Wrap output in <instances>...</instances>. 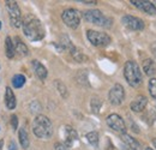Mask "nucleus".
I'll return each mask as SVG.
<instances>
[{"mask_svg":"<svg viewBox=\"0 0 156 150\" xmlns=\"http://www.w3.org/2000/svg\"><path fill=\"white\" fill-rule=\"evenodd\" d=\"M149 93L153 98H156V78H150L149 80Z\"/></svg>","mask_w":156,"mask_h":150,"instance_id":"obj_26","label":"nucleus"},{"mask_svg":"<svg viewBox=\"0 0 156 150\" xmlns=\"http://www.w3.org/2000/svg\"><path fill=\"white\" fill-rule=\"evenodd\" d=\"M41 105H40L37 101H34L31 105H30V111H31V113H37L41 111Z\"/></svg>","mask_w":156,"mask_h":150,"instance_id":"obj_27","label":"nucleus"},{"mask_svg":"<svg viewBox=\"0 0 156 150\" xmlns=\"http://www.w3.org/2000/svg\"><path fill=\"white\" fill-rule=\"evenodd\" d=\"M145 150H154V149H151V148H147Z\"/></svg>","mask_w":156,"mask_h":150,"instance_id":"obj_35","label":"nucleus"},{"mask_svg":"<svg viewBox=\"0 0 156 150\" xmlns=\"http://www.w3.org/2000/svg\"><path fill=\"white\" fill-rule=\"evenodd\" d=\"M33 132L36 137L42 139L51 138L53 134V126L51 120L46 115H42V114L36 115L33 121Z\"/></svg>","mask_w":156,"mask_h":150,"instance_id":"obj_2","label":"nucleus"},{"mask_svg":"<svg viewBox=\"0 0 156 150\" xmlns=\"http://www.w3.org/2000/svg\"><path fill=\"white\" fill-rule=\"evenodd\" d=\"M23 33L30 41H40L44 38V28L37 17L33 15H28L22 19Z\"/></svg>","mask_w":156,"mask_h":150,"instance_id":"obj_1","label":"nucleus"},{"mask_svg":"<svg viewBox=\"0 0 156 150\" xmlns=\"http://www.w3.org/2000/svg\"><path fill=\"white\" fill-rule=\"evenodd\" d=\"M54 85H55V88H57L58 93L61 95V97H62V98H67V97H69V90H67L66 85H65L61 80L57 79V80L54 82Z\"/></svg>","mask_w":156,"mask_h":150,"instance_id":"obj_22","label":"nucleus"},{"mask_svg":"<svg viewBox=\"0 0 156 150\" xmlns=\"http://www.w3.org/2000/svg\"><path fill=\"white\" fill-rule=\"evenodd\" d=\"M121 23L130 30H133V31H142L144 29V22L138 17L135 16H131V15H125L122 16L121 18Z\"/></svg>","mask_w":156,"mask_h":150,"instance_id":"obj_10","label":"nucleus"},{"mask_svg":"<svg viewBox=\"0 0 156 150\" xmlns=\"http://www.w3.org/2000/svg\"><path fill=\"white\" fill-rule=\"evenodd\" d=\"M143 70L144 73L151 78H154V76L156 75V64L154 60L151 59H145L143 62Z\"/></svg>","mask_w":156,"mask_h":150,"instance_id":"obj_17","label":"nucleus"},{"mask_svg":"<svg viewBox=\"0 0 156 150\" xmlns=\"http://www.w3.org/2000/svg\"><path fill=\"white\" fill-rule=\"evenodd\" d=\"M106 121H107V125H108L112 130H114V131L119 132V133H125V131H126L125 121H124V119H122L119 114H115V113L109 114V115L107 116Z\"/></svg>","mask_w":156,"mask_h":150,"instance_id":"obj_9","label":"nucleus"},{"mask_svg":"<svg viewBox=\"0 0 156 150\" xmlns=\"http://www.w3.org/2000/svg\"><path fill=\"white\" fill-rule=\"evenodd\" d=\"M33 67H34V71H35V73L36 76L39 77L40 79H46L47 78V75H48V71H47V69H46V66L43 65V64H41L39 60H33Z\"/></svg>","mask_w":156,"mask_h":150,"instance_id":"obj_16","label":"nucleus"},{"mask_svg":"<svg viewBox=\"0 0 156 150\" xmlns=\"http://www.w3.org/2000/svg\"><path fill=\"white\" fill-rule=\"evenodd\" d=\"M6 9L9 11V17H10V22L11 25L15 28H20L22 27V12L18 6V4L16 1H6Z\"/></svg>","mask_w":156,"mask_h":150,"instance_id":"obj_6","label":"nucleus"},{"mask_svg":"<svg viewBox=\"0 0 156 150\" xmlns=\"http://www.w3.org/2000/svg\"><path fill=\"white\" fill-rule=\"evenodd\" d=\"M9 150H17V145H16V143H15L13 141L10 142V144H9Z\"/></svg>","mask_w":156,"mask_h":150,"instance_id":"obj_30","label":"nucleus"},{"mask_svg":"<svg viewBox=\"0 0 156 150\" xmlns=\"http://www.w3.org/2000/svg\"><path fill=\"white\" fill-rule=\"evenodd\" d=\"M2 147H4V141L0 139V150H2Z\"/></svg>","mask_w":156,"mask_h":150,"instance_id":"obj_32","label":"nucleus"},{"mask_svg":"<svg viewBox=\"0 0 156 150\" xmlns=\"http://www.w3.org/2000/svg\"><path fill=\"white\" fill-rule=\"evenodd\" d=\"M87 139H88V142L93 145V147H98V133L96 131H91L89 132V133H87Z\"/></svg>","mask_w":156,"mask_h":150,"instance_id":"obj_24","label":"nucleus"},{"mask_svg":"<svg viewBox=\"0 0 156 150\" xmlns=\"http://www.w3.org/2000/svg\"><path fill=\"white\" fill-rule=\"evenodd\" d=\"M54 149L55 150H69V148H67L64 143H55V144H54Z\"/></svg>","mask_w":156,"mask_h":150,"instance_id":"obj_29","label":"nucleus"},{"mask_svg":"<svg viewBox=\"0 0 156 150\" xmlns=\"http://www.w3.org/2000/svg\"><path fill=\"white\" fill-rule=\"evenodd\" d=\"M11 126H12L13 131L17 130V127H18V118H17V115H12L11 116Z\"/></svg>","mask_w":156,"mask_h":150,"instance_id":"obj_28","label":"nucleus"},{"mask_svg":"<svg viewBox=\"0 0 156 150\" xmlns=\"http://www.w3.org/2000/svg\"><path fill=\"white\" fill-rule=\"evenodd\" d=\"M83 18H84L85 22L98 25V27H109L112 24V19L107 18L100 10H88V11H84Z\"/></svg>","mask_w":156,"mask_h":150,"instance_id":"obj_4","label":"nucleus"},{"mask_svg":"<svg viewBox=\"0 0 156 150\" xmlns=\"http://www.w3.org/2000/svg\"><path fill=\"white\" fill-rule=\"evenodd\" d=\"M77 139H78V133L72 126L67 125V126L64 127V144H65L67 148L72 147V144H73Z\"/></svg>","mask_w":156,"mask_h":150,"instance_id":"obj_12","label":"nucleus"},{"mask_svg":"<svg viewBox=\"0 0 156 150\" xmlns=\"http://www.w3.org/2000/svg\"><path fill=\"white\" fill-rule=\"evenodd\" d=\"M120 150H130V149H129V148H127L126 145H124V147H122V148H121Z\"/></svg>","mask_w":156,"mask_h":150,"instance_id":"obj_34","label":"nucleus"},{"mask_svg":"<svg viewBox=\"0 0 156 150\" xmlns=\"http://www.w3.org/2000/svg\"><path fill=\"white\" fill-rule=\"evenodd\" d=\"M62 22L71 29H77L80 24V15L75 9H67L61 13Z\"/></svg>","mask_w":156,"mask_h":150,"instance_id":"obj_7","label":"nucleus"},{"mask_svg":"<svg viewBox=\"0 0 156 150\" xmlns=\"http://www.w3.org/2000/svg\"><path fill=\"white\" fill-rule=\"evenodd\" d=\"M5 105L7 107V109H15L17 101H16V95L13 94V90L7 87L6 88V93H5Z\"/></svg>","mask_w":156,"mask_h":150,"instance_id":"obj_15","label":"nucleus"},{"mask_svg":"<svg viewBox=\"0 0 156 150\" xmlns=\"http://www.w3.org/2000/svg\"><path fill=\"white\" fill-rule=\"evenodd\" d=\"M132 5H135L137 9L144 11L148 15L155 16L156 15V6L151 1H147V0H131L130 1Z\"/></svg>","mask_w":156,"mask_h":150,"instance_id":"obj_11","label":"nucleus"},{"mask_svg":"<svg viewBox=\"0 0 156 150\" xmlns=\"http://www.w3.org/2000/svg\"><path fill=\"white\" fill-rule=\"evenodd\" d=\"M124 77L126 79V82L129 83V85H131L133 88L139 87L143 83L140 67L138 66L136 61H132V60L126 61V64L124 66Z\"/></svg>","mask_w":156,"mask_h":150,"instance_id":"obj_3","label":"nucleus"},{"mask_svg":"<svg viewBox=\"0 0 156 150\" xmlns=\"http://www.w3.org/2000/svg\"><path fill=\"white\" fill-rule=\"evenodd\" d=\"M147 103H148V98L145 96H137L136 98L131 102L130 107L133 112L140 113L144 111V108L147 107Z\"/></svg>","mask_w":156,"mask_h":150,"instance_id":"obj_14","label":"nucleus"},{"mask_svg":"<svg viewBox=\"0 0 156 150\" xmlns=\"http://www.w3.org/2000/svg\"><path fill=\"white\" fill-rule=\"evenodd\" d=\"M153 145L155 147V149H156V138H154V139H153Z\"/></svg>","mask_w":156,"mask_h":150,"instance_id":"obj_33","label":"nucleus"},{"mask_svg":"<svg viewBox=\"0 0 156 150\" xmlns=\"http://www.w3.org/2000/svg\"><path fill=\"white\" fill-rule=\"evenodd\" d=\"M69 52L71 53V55H72V58L76 60V61H78V62H83V61H87L88 60V58L84 55L79 49H78L77 47H71L70 49H69Z\"/></svg>","mask_w":156,"mask_h":150,"instance_id":"obj_21","label":"nucleus"},{"mask_svg":"<svg viewBox=\"0 0 156 150\" xmlns=\"http://www.w3.org/2000/svg\"><path fill=\"white\" fill-rule=\"evenodd\" d=\"M101 106H102L101 98H98V97H93V98H91V101H90V107H91L93 113H95V114L100 113Z\"/></svg>","mask_w":156,"mask_h":150,"instance_id":"obj_25","label":"nucleus"},{"mask_svg":"<svg viewBox=\"0 0 156 150\" xmlns=\"http://www.w3.org/2000/svg\"><path fill=\"white\" fill-rule=\"evenodd\" d=\"M87 38L89 42L96 47H105L111 43V36L106 33L96 31V30H88L87 31Z\"/></svg>","mask_w":156,"mask_h":150,"instance_id":"obj_5","label":"nucleus"},{"mask_svg":"<svg viewBox=\"0 0 156 150\" xmlns=\"http://www.w3.org/2000/svg\"><path fill=\"white\" fill-rule=\"evenodd\" d=\"M5 53H6V56L9 59H12L15 54H16V49H15V43L12 41V38L10 36L6 38V41H5Z\"/></svg>","mask_w":156,"mask_h":150,"instance_id":"obj_20","label":"nucleus"},{"mask_svg":"<svg viewBox=\"0 0 156 150\" xmlns=\"http://www.w3.org/2000/svg\"><path fill=\"white\" fill-rule=\"evenodd\" d=\"M15 49H16V53H18L20 56H27L29 54V49L27 47V45L20 40V38H15Z\"/></svg>","mask_w":156,"mask_h":150,"instance_id":"obj_18","label":"nucleus"},{"mask_svg":"<svg viewBox=\"0 0 156 150\" xmlns=\"http://www.w3.org/2000/svg\"><path fill=\"white\" fill-rule=\"evenodd\" d=\"M120 138H121V141L124 142V144H125L130 150H142L140 143L137 141L136 138H133L132 136H130V134H127V133H121Z\"/></svg>","mask_w":156,"mask_h":150,"instance_id":"obj_13","label":"nucleus"},{"mask_svg":"<svg viewBox=\"0 0 156 150\" xmlns=\"http://www.w3.org/2000/svg\"><path fill=\"white\" fill-rule=\"evenodd\" d=\"M0 29H1V20H0Z\"/></svg>","mask_w":156,"mask_h":150,"instance_id":"obj_36","label":"nucleus"},{"mask_svg":"<svg viewBox=\"0 0 156 150\" xmlns=\"http://www.w3.org/2000/svg\"><path fill=\"white\" fill-rule=\"evenodd\" d=\"M151 52H153V54L156 56V42H154V43L151 45Z\"/></svg>","mask_w":156,"mask_h":150,"instance_id":"obj_31","label":"nucleus"},{"mask_svg":"<svg viewBox=\"0 0 156 150\" xmlns=\"http://www.w3.org/2000/svg\"><path fill=\"white\" fill-rule=\"evenodd\" d=\"M25 84V77L23 75H15L12 78V85L16 89H20Z\"/></svg>","mask_w":156,"mask_h":150,"instance_id":"obj_23","label":"nucleus"},{"mask_svg":"<svg viewBox=\"0 0 156 150\" xmlns=\"http://www.w3.org/2000/svg\"><path fill=\"white\" fill-rule=\"evenodd\" d=\"M18 138H20V143L23 149H28L30 145V141H29V136L28 132L25 130V127H20L18 132Z\"/></svg>","mask_w":156,"mask_h":150,"instance_id":"obj_19","label":"nucleus"},{"mask_svg":"<svg viewBox=\"0 0 156 150\" xmlns=\"http://www.w3.org/2000/svg\"><path fill=\"white\" fill-rule=\"evenodd\" d=\"M108 100L112 105L119 106L125 100V90L121 84H114L108 93Z\"/></svg>","mask_w":156,"mask_h":150,"instance_id":"obj_8","label":"nucleus"}]
</instances>
